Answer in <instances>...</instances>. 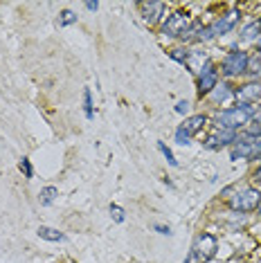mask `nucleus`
<instances>
[{
    "label": "nucleus",
    "instance_id": "f257e3e1",
    "mask_svg": "<svg viewBox=\"0 0 261 263\" xmlns=\"http://www.w3.org/2000/svg\"><path fill=\"white\" fill-rule=\"evenodd\" d=\"M210 122L214 128L241 133L243 128H248L254 122V106H246V104L225 106V108L214 110V115L210 117Z\"/></svg>",
    "mask_w": 261,
    "mask_h": 263
},
{
    "label": "nucleus",
    "instance_id": "f03ea898",
    "mask_svg": "<svg viewBox=\"0 0 261 263\" xmlns=\"http://www.w3.org/2000/svg\"><path fill=\"white\" fill-rule=\"evenodd\" d=\"M228 207L234 214H254L261 207V191L254 184H246V187H236V191L228 198Z\"/></svg>",
    "mask_w": 261,
    "mask_h": 263
},
{
    "label": "nucleus",
    "instance_id": "7ed1b4c3",
    "mask_svg": "<svg viewBox=\"0 0 261 263\" xmlns=\"http://www.w3.org/2000/svg\"><path fill=\"white\" fill-rule=\"evenodd\" d=\"M248 61H250V52L241 50V47H232V50L225 52V57L221 59L218 72H221L223 79L234 81V79H239V77H246Z\"/></svg>",
    "mask_w": 261,
    "mask_h": 263
},
{
    "label": "nucleus",
    "instance_id": "20e7f679",
    "mask_svg": "<svg viewBox=\"0 0 261 263\" xmlns=\"http://www.w3.org/2000/svg\"><path fill=\"white\" fill-rule=\"evenodd\" d=\"M192 14L189 11H171L167 18L162 21V25H160V34H162L164 39H180L182 34L187 32V27L192 25Z\"/></svg>",
    "mask_w": 261,
    "mask_h": 263
},
{
    "label": "nucleus",
    "instance_id": "39448f33",
    "mask_svg": "<svg viewBox=\"0 0 261 263\" xmlns=\"http://www.w3.org/2000/svg\"><path fill=\"white\" fill-rule=\"evenodd\" d=\"M189 252L196 256V261L198 263L212 261L218 254V238L214 234H210V232H200V234H196Z\"/></svg>",
    "mask_w": 261,
    "mask_h": 263
},
{
    "label": "nucleus",
    "instance_id": "423d86ee",
    "mask_svg": "<svg viewBox=\"0 0 261 263\" xmlns=\"http://www.w3.org/2000/svg\"><path fill=\"white\" fill-rule=\"evenodd\" d=\"M239 21H241V11L239 9H230V11H225V14L216 16V18L207 25V29H210L212 39L216 41V39L228 36L230 32H234V27L239 25Z\"/></svg>",
    "mask_w": 261,
    "mask_h": 263
},
{
    "label": "nucleus",
    "instance_id": "0eeeda50",
    "mask_svg": "<svg viewBox=\"0 0 261 263\" xmlns=\"http://www.w3.org/2000/svg\"><path fill=\"white\" fill-rule=\"evenodd\" d=\"M218 81H221L218 65H216L214 61H210L203 70H200L198 74H196V92H198V97H200V99L207 97V95H210V92L218 86Z\"/></svg>",
    "mask_w": 261,
    "mask_h": 263
},
{
    "label": "nucleus",
    "instance_id": "6e6552de",
    "mask_svg": "<svg viewBox=\"0 0 261 263\" xmlns=\"http://www.w3.org/2000/svg\"><path fill=\"white\" fill-rule=\"evenodd\" d=\"M138 7H140L142 21H144L149 27L162 25L164 14H167V5L164 3H160V0H146V3H140Z\"/></svg>",
    "mask_w": 261,
    "mask_h": 263
},
{
    "label": "nucleus",
    "instance_id": "1a4fd4ad",
    "mask_svg": "<svg viewBox=\"0 0 261 263\" xmlns=\"http://www.w3.org/2000/svg\"><path fill=\"white\" fill-rule=\"evenodd\" d=\"M234 99H236V104L259 106L261 104V83L259 81H243L241 86H236Z\"/></svg>",
    "mask_w": 261,
    "mask_h": 263
},
{
    "label": "nucleus",
    "instance_id": "9d476101",
    "mask_svg": "<svg viewBox=\"0 0 261 263\" xmlns=\"http://www.w3.org/2000/svg\"><path fill=\"white\" fill-rule=\"evenodd\" d=\"M239 133H232V130H221V128H214L210 135L203 140V146L207 151H221V148H230L236 142Z\"/></svg>",
    "mask_w": 261,
    "mask_h": 263
},
{
    "label": "nucleus",
    "instance_id": "9b49d317",
    "mask_svg": "<svg viewBox=\"0 0 261 263\" xmlns=\"http://www.w3.org/2000/svg\"><path fill=\"white\" fill-rule=\"evenodd\" d=\"M234 92H236V86H234V83L228 81V79H221L214 90L207 95V101H210L212 106H225L230 99H234Z\"/></svg>",
    "mask_w": 261,
    "mask_h": 263
},
{
    "label": "nucleus",
    "instance_id": "f8f14e48",
    "mask_svg": "<svg viewBox=\"0 0 261 263\" xmlns=\"http://www.w3.org/2000/svg\"><path fill=\"white\" fill-rule=\"evenodd\" d=\"M210 61H212V59L207 57V52H205V50H200V47H189V57H187L185 68H187L192 74H198L200 70H203Z\"/></svg>",
    "mask_w": 261,
    "mask_h": 263
},
{
    "label": "nucleus",
    "instance_id": "ddd939ff",
    "mask_svg": "<svg viewBox=\"0 0 261 263\" xmlns=\"http://www.w3.org/2000/svg\"><path fill=\"white\" fill-rule=\"evenodd\" d=\"M207 124H210V115H207V112H192L189 117H185L182 126H185L192 135H198V133H203L205 130Z\"/></svg>",
    "mask_w": 261,
    "mask_h": 263
},
{
    "label": "nucleus",
    "instance_id": "4468645a",
    "mask_svg": "<svg viewBox=\"0 0 261 263\" xmlns=\"http://www.w3.org/2000/svg\"><path fill=\"white\" fill-rule=\"evenodd\" d=\"M259 36H261V18L248 21L246 25L241 27V32H239V39L243 41V43H257Z\"/></svg>",
    "mask_w": 261,
    "mask_h": 263
},
{
    "label": "nucleus",
    "instance_id": "2eb2a0df",
    "mask_svg": "<svg viewBox=\"0 0 261 263\" xmlns=\"http://www.w3.org/2000/svg\"><path fill=\"white\" fill-rule=\"evenodd\" d=\"M39 238H43V241H50V243H63L65 241V234L61 230H57V227H50V225H41L36 230Z\"/></svg>",
    "mask_w": 261,
    "mask_h": 263
},
{
    "label": "nucleus",
    "instance_id": "dca6fc26",
    "mask_svg": "<svg viewBox=\"0 0 261 263\" xmlns=\"http://www.w3.org/2000/svg\"><path fill=\"white\" fill-rule=\"evenodd\" d=\"M246 77H248V81H259L261 83V54H257V52H252L250 54Z\"/></svg>",
    "mask_w": 261,
    "mask_h": 263
},
{
    "label": "nucleus",
    "instance_id": "f3484780",
    "mask_svg": "<svg viewBox=\"0 0 261 263\" xmlns=\"http://www.w3.org/2000/svg\"><path fill=\"white\" fill-rule=\"evenodd\" d=\"M57 198H59V187H54V184H47V187H43V189L39 191V202L43 207L54 205Z\"/></svg>",
    "mask_w": 261,
    "mask_h": 263
},
{
    "label": "nucleus",
    "instance_id": "a211bd4d",
    "mask_svg": "<svg viewBox=\"0 0 261 263\" xmlns=\"http://www.w3.org/2000/svg\"><path fill=\"white\" fill-rule=\"evenodd\" d=\"M174 142L178 146H189L194 142V135L180 124V126H176V130H174Z\"/></svg>",
    "mask_w": 261,
    "mask_h": 263
},
{
    "label": "nucleus",
    "instance_id": "6ab92c4d",
    "mask_svg": "<svg viewBox=\"0 0 261 263\" xmlns=\"http://www.w3.org/2000/svg\"><path fill=\"white\" fill-rule=\"evenodd\" d=\"M200 27H203V23H200L198 18H194V21H192V25L187 27V32L180 36V41H182V43H194V41H196V34H198V29H200Z\"/></svg>",
    "mask_w": 261,
    "mask_h": 263
},
{
    "label": "nucleus",
    "instance_id": "aec40b11",
    "mask_svg": "<svg viewBox=\"0 0 261 263\" xmlns=\"http://www.w3.org/2000/svg\"><path fill=\"white\" fill-rule=\"evenodd\" d=\"M187 57H189V47H171L169 50V59L171 61H176V63H180V65H185L187 63Z\"/></svg>",
    "mask_w": 261,
    "mask_h": 263
},
{
    "label": "nucleus",
    "instance_id": "412c9836",
    "mask_svg": "<svg viewBox=\"0 0 261 263\" xmlns=\"http://www.w3.org/2000/svg\"><path fill=\"white\" fill-rule=\"evenodd\" d=\"M156 146H158V151L162 153V158L167 160V164H169V166H178V160H176L174 151H171V148H169L167 144H164L162 140H158V142H156Z\"/></svg>",
    "mask_w": 261,
    "mask_h": 263
},
{
    "label": "nucleus",
    "instance_id": "4be33fe9",
    "mask_svg": "<svg viewBox=\"0 0 261 263\" xmlns=\"http://www.w3.org/2000/svg\"><path fill=\"white\" fill-rule=\"evenodd\" d=\"M77 21H79V16H77L72 9H63L61 14H59V25L61 27H70V25H74Z\"/></svg>",
    "mask_w": 261,
    "mask_h": 263
},
{
    "label": "nucleus",
    "instance_id": "5701e85b",
    "mask_svg": "<svg viewBox=\"0 0 261 263\" xmlns=\"http://www.w3.org/2000/svg\"><path fill=\"white\" fill-rule=\"evenodd\" d=\"M84 112H86V119H95V106H92L90 88H84Z\"/></svg>",
    "mask_w": 261,
    "mask_h": 263
},
{
    "label": "nucleus",
    "instance_id": "b1692460",
    "mask_svg": "<svg viewBox=\"0 0 261 263\" xmlns=\"http://www.w3.org/2000/svg\"><path fill=\"white\" fill-rule=\"evenodd\" d=\"M18 169H21V173L27 178V180H32V178H34V166H32V160H29V158H21Z\"/></svg>",
    "mask_w": 261,
    "mask_h": 263
},
{
    "label": "nucleus",
    "instance_id": "393cba45",
    "mask_svg": "<svg viewBox=\"0 0 261 263\" xmlns=\"http://www.w3.org/2000/svg\"><path fill=\"white\" fill-rule=\"evenodd\" d=\"M174 110H176V115H180V117H189V115H192V104H189L187 99H180L174 106Z\"/></svg>",
    "mask_w": 261,
    "mask_h": 263
},
{
    "label": "nucleus",
    "instance_id": "a878e982",
    "mask_svg": "<svg viewBox=\"0 0 261 263\" xmlns=\"http://www.w3.org/2000/svg\"><path fill=\"white\" fill-rule=\"evenodd\" d=\"M108 212H110V218L115 220V223H124V220H126V212H124L120 205H115V202L108 207Z\"/></svg>",
    "mask_w": 261,
    "mask_h": 263
},
{
    "label": "nucleus",
    "instance_id": "bb28decb",
    "mask_svg": "<svg viewBox=\"0 0 261 263\" xmlns=\"http://www.w3.org/2000/svg\"><path fill=\"white\" fill-rule=\"evenodd\" d=\"M153 230H156L158 234H162V236H171V234H174L169 225H160V223H153Z\"/></svg>",
    "mask_w": 261,
    "mask_h": 263
},
{
    "label": "nucleus",
    "instance_id": "cd10ccee",
    "mask_svg": "<svg viewBox=\"0 0 261 263\" xmlns=\"http://www.w3.org/2000/svg\"><path fill=\"white\" fill-rule=\"evenodd\" d=\"M252 182H254V187H257V184H261V164L254 166V171H252Z\"/></svg>",
    "mask_w": 261,
    "mask_h": 263
},
{
    "label": "nucleus",
    "instance_id": "c85d7f7f",
    "mask_svg": "<svg viewBox=\"0 0 261 263\" xmlns=\"http://www.w3.org/2000/svg\"><path fill=\"white\" fill-rule=\"evenodd\" d=\"M234 191H236V184H228V187L221 191V196H223V198H230V196H232Z\"/></svg>",
    "mask_w": 261,
    "mask_h": 263
},
{
    "label": "nucleus",
    "instance_id": "c756f323",
    "mask_svg": "<svg viewBox=\"0 0 261 263\" xmlns=\"http://www.w3.org/2000/svg\"><path fill=\"white\" fill-rule=\"evenodd\" d=\"M84 7H86L88 11H97V9H99V3H97V0H95V3H86Z\"/></svg>",
    "mask_w": 261,
    "mask_h": 263
},
{
    "label": "nucleus",
    "instance_id": "7c9ffc66",
    "mask_svg": "<svg viewBox=\"0 0 261 263\" xmlns=\"http://www.w3.org/2000/svg\"><path fill=\"white\" fill-rule=\"evenodd\" d=\"M254 122H259V124H261V104H259V106H254Z\"/></svg>",
    "mask_w": 261,
    "mask_h": 263
},
{
    "label": "nucleus",
    "instance_id": "2f4dec72",
    "mask_svg": "<svg viewBox=\"0 0 261 263\" xmlns=\"http://www.w3.org/2000/svg\"><path fill=\"white\" fill-rule=\"evenodd\" d=\"M254 52H257V54H261V36L257 39V43H254Z\"/></svg>",
    "mask_w": 261,
    "mask_h": 263
},
{
    "label": "nucleus",
    "instance_id": "473e14b6",
    "mask_svg": "<svg viewBox=\"0 0 261 263\" xmlns=\"http://www.w3.org/2000/svg\"><path fill=\"white\" fill-rule=\"evenodd\" d=\"M254 162H257V164H261V153L257 155V160H254Z\"/></svg>",
    "mask_w": 261,
    "mask_h": 263
},
{
    "label": "nucleus",
    "instance_id": "72a5a7b5",
    "mask_svg": "<svg viewBox=\"0 0 261 263\" xmlns=\"http://www.w3.org/2000/svg\"><path fill=\"white\" fill-rule=\"evenodd\" d=\"M257 214H259V216H261V207H259V209H257Z\"/></svg>",
    "mask_w": 261,
    "mask_h": 263
}]
</instances>
